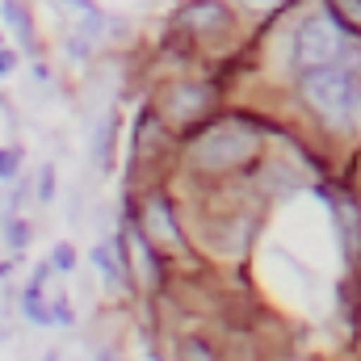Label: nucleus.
Segmentation results:
<instances>
[{
	"label": "nucleus",
	"mask_w": 361,
	"mask_h": 361,
	"mask_svg": "<svg viewBox=\"0 0 361 361\" xmlns=\"http://www.w3.org/2000/svg\"><path fill=\"white\" fill-rule=\"evenodd\" d=\"M302 101L315 114H324L328 122H341L357 105V80H353V72H341L332 63L328 68H311L302 76Z\"/></svg>",
	"instance_id": "f257e3e1"
},
{
	"label": "nucleus",
	"mask_w": 361,
	"mask_h": 361,
	"mask_svg": "<svg viewBox=\"0 0 361 361\" xmlns=\"http://www.w3.org/2000/svg\"><path fill=\"white\" fill-rule=\"evenodd\" d=\"M252 152H257V139H252V135L223 126V130L206 135V139L193 147V164H197V169H206V173H223V169H231V164L248 160Z\"/></svg>",
	"instance_id": "f03ea898"
},
{
	"label": "nucleus",
	"mask_w": 361,
	"mask_h": 361,
	"mask_svg": "<svg viewBox=\"0 0 361 361\" xmlns=\"http://www.w3.org/2000/svg\"><path fill=\"white\" fill-rule=\"evenodd\" d=\"M336 55H341V38H336L332 21L328 17H307L294 34V63L302 72H311V68H328Z\"/></svg>",
	"instance_id": "7ed1b4c3"
},
{
	"label": "nucleus",
	"mask_w": 361,
	"mask_h": 361,
	"mask_svg": "<svg viewBox=\"0 0 361 361\" xmlns=\"http://www.w3.org/2000/svg\"><path fill=\"white\" fill-rule=\"evenodd\" d=\"M231 17H227V8L219 4V0H197V4H189L185 8V25L189 30H197V34H210V30H223Z\"/></svg>",
	"instance_id": "20e7f679"
},
{
	"label": "nucleus",
	"mask_w": 361,
	"mask_h": 361,
	"mask_svg": "<svg viewBox=\"0 0 361 361\" xmlns=\"http://www.w3.org/2000/svg\"><path fill=\"white\" fill-rule=\"evenodd\" d=\"M206 101H210V92L206 89H197V85H177V89L169 92V114H177V118H193V114L206 109Z\"/></svg>",
	"instance_id": "39448f33"
},
{
	"label": "nucleus",
	"mask_w": 361,
	"mask_h": 361,
	"mask_svg": "<svg viewBox=\"0 0 361 361\" xmlns=\"http://www.w3.org/2000/svg\"><path fill=\"white\" fill-rule=\"evenodd\" d=\"M341 231H345V244L349 252L361 248V219H357V206H341Z\"/></svg>",
	"instance_id": "423d86ee"
},
{
	"label": "nucleus",
	"mask_w": 361,
	"mask_h": 361,
	"mask_svg": "<svg viewBox=\"0 0 361 361\" xmlns=\"http://www.w3.org/2000/svg\"><path fill=\"white\" fill-rule=\"evenodd\" d=\"M4 235H8V248H13V252H25L34 231H30V223H25V219H17V214H13V219H8V227H4Z\"/></svg>",
	"instance_id": "0eeeda50"
},
{
	"label": "nucleus",
	"mask_w": 361,
	"mask_h": 361,
	"mask_svg": "<svg viewBox=\"0 0 361 361\" xmlns=\"http://www.w3.org/2000/svg\"><path fill=\"white\" fill-rule=\"evenodd\" d=\"M4 21H8V25L21 34V42L30 47V17H25V8H21L17 0H4Z\"/></svg>",
	"instance_id": "6e6552de"
},
{
	"label": "nucleus",
	"mask_w": 361,
	"mask_h": 361,
	"mask_svg": "<svg viewBox=\"0 0 361 361\" xmlns=\"http://www.w3.org/2000/svg\"><path fill=\"white\" fill-rule=\"evenodd\" d=\"M332 8L341 13V21H345L349 30L361 34V0H332Z\"/></svg>",
	"instance_id": "1a4fd4ad"
},
{
	"label": "nucleus",
	"mask_w": 361,
	"mask_h": 361,
	"mask_svg": "<svg viewBox=\"0 0 361 361\" xmlns=\"http://www.w3.org/2000/svg\"><path fill=\"white\" fill-rule=\"evenodd\" d=\"M17 169H21V152L17 147H0V185H8L17 177Z\"/></svg>",
	"instance_id": "9d476101"
},
{
	"label": "nucleus",
	"mask_w": 361,
	"mask_h": 361,
	"mask_svg": "<svg viewBox=\"0 0 361 361\" xmlns=\"http://www.w3.org/2000/svg\"><path fill=\"white\" fill-rule=\"evenodd\" d=\"M180 357H185V361H219L214 353H210V345H206V341H193V336L180 345Z\"/></svg>",
	"instance_id": "9b49d317"
},
{
	"label": "nucleus",
	"mask_w": 361,
	"mask_h": 361,
	"mask_svg": "<svg viewBox=\"0 0 361 361\" xmlns=\"http://www.w3.org/2000/svg\"><path fill=\"white\" fill-rule=\"evenodd\" d=\"M76 265V248L72 244H55V252H51V269H72Z\"/></svg>",
	"instance_id": "f8f14e48"
},
{
	"label": "nucleus",
	"mask_w": 361,
	"mask_h": 361,
	"mask_svg": "<svg viewBox=\"0 0 361 361\" xmlns=\"http://www.w3.org/2000/svg\"><path fill=\"white\" fill-rule=\"evenodd\" d=\"M55 197V164H42L38 173V202H51Z\"/></svg>",
	"instance_id": "ddd939ff"
},
{
	"label": "nucleus",
	"mask_w": 361,
	"mask_h": 361,
	"mask_svg": "<svg viewBox=\"0 0 361 361\" xmlns=\"http://www.w3.org/2000/svg\"><path fill=\"white\" fill-rule=\"evenodd\" d=\"M92 265H101V269H105V277H122V269H118V261L109 257V244L92 248Z\"/></svg>",
	"instance_id": "4468645a"
},
{
	"label": "nucleus",
	"mask_w": 361,
	"mask_h": 361,
	"mask_svg": "<svg viewBox=\"0 0 361 361\" xmlns=\"http://www.w3.org/2000/svg\"><path fill=\"white\" fill-rule=\"evenodd\" d=\"M51 324H59V328H72V324H76L72 307H68V302H51Z\"/></svg>",
	"instance_id": "2eb2a0df"
},
{
	"label": "nucleus",
	"mask_w": 361,
	"mask_h": 361,
	"mask_svg": "<svg viewBox=\"0 0 361 361\" xmlns=\"http://www.w3.org/2000/svg\"><path fill=\"white\" fill-rule=\"evenodd\" d=\"M13 68H17V59H13V51H4V47H0V76H8Z\"/></svg>",
	"instance_id": "dca6fc26"
},
{
	"label": "nucleus",
	"mask_w": 361,
	"mask_h": 361,
	"mask_svg": "<svg viewBox=\"0 0 361 361\" xmlns=\"http://www.w3.org/2000/svg\"><path fill=\"white\" fill-rule=\"evenodd\" d=\"M97 361H114V357H109V353H101V357H97Z\"/></svg>",
	"instance_id": "f3484780"
},
{
	"label": "nucleus",
	"mask_w": 361,
	"mask_h": 361,
	"mask_svg": "<svg viewBox=\"0 0 361 361\" xmlns=\"http://www.w3.org/2000/svg\"><path fill=\"white\" fill-rule=\"evenodd\" d=\"M4 273H8V265H0V277H4Z\"/></svg>",
	"instance_id": "a211bd4d"
},
{
	"label": "nucleus",
	"mask_w": 361,
	"mask_h": 361,
	"mask_svg": "<svg viewBox=\"0 0 361 361\" xmlns=\"http://www.w3.org/2000/svg\"><path fill=\"white\" fill-rule=\"evenodd\" d=\"M248 4H265V0H248Z\"/></svg>",
	"instance_id": "6ab92c4d"
},
{
	"label": "nucleus",
	"mask_w": 361,
	"mask_h": 361,
	"mask_svg": "<svg viewBox=\"0 0 361 361\" xmlns=\"http://www.w3.org/2000/svg\"><path fill=\"white\" fill-rule=\"evenodd\" d=\"M0 47H4V38H0Z\"/></svg>",
	"instance_id": "aec40b11"
}]
</instances>
